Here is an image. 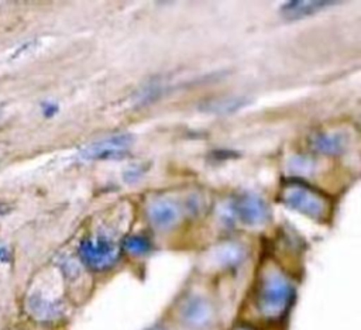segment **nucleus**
<instances>
[{
	"instance_id": "nucleus-1",
	"label": "nucleus",
	"mask_w": 361,
	"mask_h": 330,
	"mask_svg": "<svg viewBox=\"0 0 361 330\" xmlns=\"http://www.w3.org/2000/svg\"><path fill=\"white\" fill-rule=\"evenodd\" d=\"M293 298V288L288 276L278 268H268L258 279L255 305L258 312L269 319L282 316Z\"/></svg>"
},
{
	"instance_id": "nucleus-2",
	"label": "nucleus",
	"mask_w": 361,
	"mask_h": 330,
	"mask_svg": "<svg viewBox=\"0 0 361 330\" xmlns=\"http://www.w3.org/2000/svg\"><path fill=\"white\" fill-rule=\"evenodd\" d=\"M279 199L286 207L296 210L312 220L326 221L330 217L331 203L329 196L299 179L286 181L281 188Z\"/></svg>"
},
{
	"instance_id": "nucleus-3",
	"label": "nucleus",
	"mask_w": 361,
	"mask_h": 330,
	"mask_svg": "<svg viewBox=\"0 0 361 330\" xmlns=\"http://www.w3.org/2000/svg\"><path fill=\"white\" fill-rule=\"evenodd\" d=\"M78 251L82 262L96 271L110 268L118 258V248L116 243L106 236L82 240Z\"/></svg>"
},
{
	"instance_id": "nucleus-4",
	"label": "nucleus",
	"mask_w": 361,
	"mask_h": 330,
	"mask_svg": "<svg viewBox=\"0 0 361 330\" xmlns=\"http://www.w3.org/2000/svg\"><path fill=\"white\" fill-rule=\"evenodd\" d=\"M134 141V137L128 133H120L103 140L93 141L80 149V155L85 159H111L120 158L128 152Z\"/></svg>"
},
{
	"instance_id": "nucleus-5",
	"label": "nucleus",
	"mask_w": 361,
	"mask_h": 330,
	"mask_svg": "<svg viewBox=\"0 0 361 330\" xmlns=\"http://www.w3.org/2000/svg\"><path fill=\"white\" fill-rule=\"evenodd\" d=\"M231 212L240 223L250 227L262 226L271 217V212L267 203L261 197L252 195H244L233 200Z\"/></svg>"
},
{
	"instance_id": "nucleus-6",
	"label": "nucleus",
	"mask_w": 361,
	"mask_h": 330,
	"mask_svg": "<svg viewBox=\"0 0 361 330\" xmlns=\"http://www.w3.org/2000/svg\"><path fill=\"white\" fill-rule=\"evenodd\" d=\"M148 217L157 228H169L178 223L180 212L175 202L169 199H155L148 204Z\"/></svg>"
},
{
	"instance_id": "nucleus-7",
	"label": "nucleus",
	"mask_w": 361,
	"mask_h": 330,
	"mask_svg": "<svg viewBox=\"0 0 361 330\" xmlns=\"http://www.w3.org/2000/svg\"><path fill=\"white\" fill-rule=\"evenodd\" d=\"M182 316L192 327H203L212 319V307L203 298H190L182 309Z\"/></svg>"
},
{
	"instance_id": "nucleus-8",
	"label": "nucleus",
	"mask_w": 361,
	"mask_h": 330,
	"mask_svg": "<svg viewBox=\"0 0 361 330\" xmlns=\"http://www.w3.org/2000/svg\"><path fill=\"white\" fill-rule=\"evenodd\" d=\"M312 148L327 155H337L344 151L347 140L340 133H319L312 141Z\"/></svg>"
},
{
	"instance_id": "nucleus-9",
	"label": "nucleus",
	"mask_w": 361,
	"mask_h": 330,
	"mask_svg": "<svg viewBox=\"0 0 361 330\" xmlns=\"http://www.w3.org/2000/svg\"><path fill=\"white\" fill-rule=\"evenodd\" d=\"M330 4H336V1H288L282 6L281 13L286 18H300L314 14Z\"/></svg>"
},
{
	"instance_id": "nucleus-10",
	"label": "nucleus",
	"mask_w": 361,
	"mask_h": 330,
	"mask_svg": "<svg viewBox=\"0 0 361 330\" xmlns=\"http://www.w3.org/2000/svg\"><path fill=\"white\" fill-rule=\"evenodd\" d=\"M244 257V250L238 244H223L216 250V258L220 265L231 267L238 264Z\"/></svg>"
},
{
	"instance_id": "nucleus-11",
	"label": "nucleus",
	"mask_w": 361,
	"mask_h": 330,
	"mask_svg": "<svg viewBox=\"0 0 361 330\" xmlns=\"http://www.w3.org/2000/svg\"><path fill=\"white\" fill-rule=\"evenodd\" d=\"M30 307L31 312L41 319H52L56 317L59 313V306L55 302H51L48 299H44L41 296H32L30 299Z\"/></svg>"
},
{
	"instance_id": "nucleus-12",
	"label": "nucleus",
	"mask_w": 361,
	"mask_h": 330,
	"mask_svg": "<svg viewBox=\"0 0 361 330\" xmlns=\"http://www.w3.org/2000/svg\"><path fill=\"white\" fill-rule=\"evenodd\" d=\"M123 248L131 255H145L151 251V243L144 236H128L123 241Z\"/></svg>"
},
{
	"instance_id": "nucleus-13",
	"label": "nucleus",
	"mask_w": 361,
	"mask_h": 330,
	"mask_svg": "<svg viewBox=\"0 0 361 330\" xmlns=\"http://www.w3.org/2000/svg\"><path fill=\"white\" fill-rule=\"evenodd\" d=\"M58 111V106L55 103H51V102H47L42 104V114L45 117H52L55 113Z\"/></svg>"
},
{
	"instance_id": "nucleus-14",
	"label": "nucleus",
	"mask_w": 361,
	"mask_h": 330,
	"mask_svg": "<svg viewBox=\"0 0 361 330\" xmlns=\"http://www.w3.org/2000/svg\"><path fill=\"white\" fill-rule=\"evenodd\" d=\"M8 259H10V252H8V250L1 245V247H0V261L7 262Z\"/></svg>"
},
{
	"instance_id": "nucleus-15",
	"label": "nucleus",
	"mask_w": 361,
	"mask_h": 330,
	"mask_svg": "<svg viewBox=\"0 0 361 330\" xmlns=\"http://www.w3.org/2000/svg\"><path fill=\"white\" fill-rule=\"evenodd\" d=\"M7 212H8V206H7L4 202H1V200H0V216L6 214Z\"/></svg>"
},
{
	"instance_id": "nucleus-16",
	"label": "nucleus",
	"mask_w": 361,
	"mask_h": 330,
	"mask_svg": "<svg viewBox=\"0 0 361 330\" xmlns=\"http://www.w3.org/2000/svg\"><path fill=\"white\" fill-rule=\"evenodd\" d=\"M147 330H166V329L162 327V326H154V327H149V329H147Z\"/></svg>"
},
{
	"instance_id": "nucleus-17",
	"label": "nucleus",
	"mask_w": 361,
	"mask_h": 330,
	"mask_svg": "<svg viewBox=\"0 0 361 330\" xmlns=\"http://www.w3.org/2000/svg\"><path fill=\"white\" fill-rule=\"evenodd\" d=\"M237 330H254V329H251V327H238Z\"/></svg>"
}]
</instances>
